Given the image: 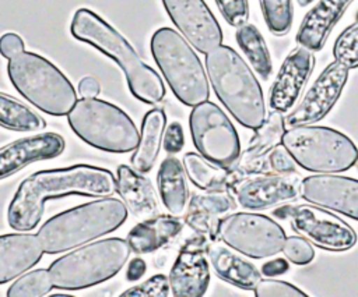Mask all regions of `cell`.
Listing matches in <instances>:
<instances>
[{
  "mask_svg": "<svg viewBox=\"0 0 358 297\" xmlns=\"http://www.w3.org/2000/svg\"><path fill=\"white\" fill-rule=\"evenodd\" d=\"M207 258L217 276L236 287L253 290L262 279L260 271L252 262L236 254L234 248L221 240L208 241Z\"/></svg>",
  "mask_w": 358,
  "mask_h": 297,
  "instance_id": "22",
  "label": "cell"
},
{
  "mask_svg": "<svg viewBox=\"0 0 358 297\" xmlns=\"http://www.w3.org/2000/svg\"><path fill=\"white\" fill-rule=\"evenodd\" d=\"M257 297H303V293L296 286L275 279H260L253 289Z\"/></svg>",
  "mask_w": 358,
  "mask_h": 297,
  "instance_id": "36",
  "label": "cell"
},
{
  "mask_svg": "<svg viewBox=\"0 0 358 297\" xmlns=\"http://www.w3.org/2000/svg\"><path fill=\"white\" fill-rule=\"evenodd\" d=\"M352 0H319L303 17L296 32V42L312 52L323 47L327 35Z\"/></svg>",
  "mask_w": 358,
  "mask_h": 297,
  "instance_id": "23",
  "label": "cell"
},
{
  "mask_svg": "<svg viewBox=\"0 0 358 297\" xmlns=\"http://www.w3.org/2000/svg\"><path fill=\"white\" fill-rule=\"evenodd\" d=\"M183 38L207 54L222 43L221 26L204 0H161Z\"/></svg>",
  "mask_w": 358,
  "mask_h": 297,
  "instance_id": "13",
  "label": "cell"
},
{
  "mask_svg": "<svg viewBox=\"0 0 358 297\" xmlns=\"http://www.w3.org/2000/svg\"><path fill=\"white\" fill-rule=\"evenodd\" d=\"M255 131V137L250 139V144L248 145L239 160V166L242 169L253 166L256 160H259L273 148L280 145L285 132V117H282L281 112L273 110L268 117L264 119L263 124Z\"/></svg>",
  "mask_w": 358,
  "mask_h": 297,
  "instance_id": "28",
  "label": "cell"
},
{
  "mask_svg": "<svg viewBox=\"0 0 358 297\" xmlns=\"http://www.w3.org/2000/svg\"><path fill=\"white\" fill-rule=\"evenodd\" d=\"M298 1V4L301 6V7H306V6H309L310 3H313V0H296Z\"/></svg>",
  "mask_w": 358,
  "mask_h": 297,
  "instance_id": "45",
  "label": "cell"
},
{
  "mask_svg": "<svg viewBox=\"0 0 358 297\" xmlns=\"http://www.w3.org/2000/svg\"><path fill=\"white\" fill-rule=\"evenodd\" d=\"M268 165L275 173H282V174H289L295 173V166L296 162L291 156V153L287 151L284 145H277L275 148L271 149L268 155Z\"/></svg>",
  "mask_w": 358,
  "mask_h": 297,
  "instance_id": "39",
  "label": "cell"
},
{
  "mask_svg": "<svg viewBox=\"0 0 358 297\" xmlns=\"http://www.w3.org/2000/svg\"><path fill=\"white\" fill-rule=\"evenodd\" d=\"M302 199L358 220V180L337 174H313L301 180Z\"/></svg>",
  "mask_w": 358,
  "mask_h": 297,
  "instance_id": "16",
  "label": "cell"
},
{
  "mask_svg": "<svg viewBox=\"0 0 358 297\" xmlns=\"http://www.w3.org/2000/svg\"><path fill=\"white\" fill-rule=\"evenodd\" d=\"M190 134L199 153L213 165L231 169L241 156V142L238 132L214 102L206 100L190 112Z\"/></svg>",
  "mask_w": 358,
  "mask_h": 297,
  "instance_id": "10",
  "label": "cell"
},
{
  "mask_svg": "<svg viewBox=\"0 0 358 297\" xmlns=\"http://www.w3.org/2000/svg\"><path fill=\"white\" fill-rule=\"evenodd\" d=\"M7 74L17 92L46 114L67 116L77 102L70 79L38 53L24 50L11 57Z\"/></svg>",
  "mask_w": 358,
  "mask_h": 297,
  "instance_id": "5",
  "label": "cell"
},
{
  "mask_svg": "<svg viewBox=\"0 0 358 297\" xmlns=\"http://www.w3.org/2000/svg\"><path fill=\"white\" fill-rule=\"evenodd\" d=\"M183 167L190 181L200 190L218 191L222 190L227 184V169L213 165L201 155H197L194 152H189L185 155Z\"/></svg>",
  "mask_w": 358,
  "mask_h": 297,
  "instance_id": "31",
  "label": "cell"
},
{
  "mask_svg": "<svg viewBox=\"0 0 358 297\" xmlns=\"http://www.w3.org/2000/svg\"><path fill=\"white\" fill-rule=\"evenodd\" d=\"M289 269V264L284 258H275L271 261H267L262 265V273L266 276H275L282 275Z\"/></svg>",
  "mask_w": 358,
  "mask_h": 297,
  "instance_id": "42",
  "label": "cell"
},
{
  "mask_svg": "<svg viewBox=\"0 0 358 297\" xmlns=\"http://www.w3.org/2000/svg\"><path fill=\"white\" fill-rule=\"evenodd\" d=\"M0 125L13 131H39L46 121L22 102L0 92Z\"/></svg>",
  "mask_w": 358,
  "mask_h": 297,
  "instance_id": "30",
  "label": "cell"
},
{
  "mask_svg": "<svg viewBox=\"0 0 358 297\" xmlns=\"http://www.w3.org/2000/svg\"><path fill=\"white\" fill-rule=\"evenodd\" d=\"M115 192L116 177L103 167L74 165L39 170L28 176L18 185L7 209V222L14 230L28 231L39 223L48 199L74 194L110 197Z\"/></svg>",
  "mask_w": 358,
  "mask_h": 297,
  "instance_id": "1",
  "label": "cell"
},
{
  "mask_svg": "<svg viewBox=\"0 0 358 297\" xmlns=\"http://www.w3.org/2000/svg\"><path fill=\"white\" fill-rule=\"evenodd\" d=\"M162 146L164 151L168 153H178L182 151L185 145V134L180 123L173 121L171 123L164 132V139H162Z\"/></svg>",
  "mask_w": 358,
  "mask_h": 297,
  "instance_id": "40",
  "label": "cell"
},
{
  "mask_svg": "<svg viewBox=\"0 0 358 297\" xmlns=\"http://www.w3.org/2000/svg\"><path fill=\"white\" fill-rule=\"evenodd\" d=\"M301 180L295 174H264L234 184L232 197L245 209L262 211L294 199L299 194Z\"/></svg>",
  "mask_w": 358,
  "mask_h": 297,
  "instance_id": "17",
  "label": "cell"
},
{
  "mask_svg": "<svg viewBox=\"0 0 358 297\" xmlns=\"http://www.w3.org/2000/svg\"><path fill=\"white\" fill-rule=\"evenodd\" d=\"M206 68L217 98L234 119L246 128H259L266 119L263 91L245 60L220 45L206 54Z\"/></svg>",
  "mask_w": 358,
  "mask_h": 297,
  "instance_id": "3",
  "label": "cell"
},
{
  "mask_svg": "<svg viewBox=\"0 0 358 297\" xmlns=\"http://www.w3.org/2000/svg\"><path fill=\"white\" fill-rule=\"evenodd\" d=\"M53 287L48 269H35L18 277L7 290L8 297H41Z\"/></svg>",
  "mask_w": 358,
  "mask_h": 297,
  "instance_id": "33",
  "label": "cell"
},
{
  "mask_svg": "<svg viewBox=\"0 0 358 297\" xmlns=\"http://www.w3.org/2000/svg\"><path fill=\"white\" fill-rule=\"evenodd\" d=\"M131 248L127 240L109 237L62 255L49 266L53 287L81 290L113 277L126 264Z\"/></svg>",
  "mask_w": 358,
  "mask_h": 297,
  "instance_id": "6",
  "label": "cell"
},
{
  "mask_svg": "<svg viewBox=\"0 0 358 297\" xmlns=\"http://www.w3.org/2000/svg\"><path fill=\"white\" fill-rule=\"evenodd\" d=\"M165 125L166 116L162 109L155 107L145 113L141 123L140 141L130 159L133 169L138 173L144 174L152 169L159 153Z\"/></svg>",
  "mask_w": 358,
  "mask_h": 297,
  "instance_id": "26",
  "label": "cell"
},
{
  "mask_svg": "<svg viewBox=\"0 0 358 297\" xmlns=\"http://www.w3.org/2000/svg\"><path fill=\"white\" fill-rule=\"evenodd\" d=\"M220 13L225 21L232 26H239L245 24L249 18V4L248 0H215Z\"/></svg>",
  "mask_w": 358,
  "mask_h": 297,
  "instance_id": "38",
  "label": "cell"
},
{
  "mask_svg": "<svg viewBox=\"0 0 358 297\" xmlns=\"http://www.w3.org/2000/svg\"><path fill=\"white\" fill-rule=\"evenodd\" d=\"M183 229V220L175 215H158L144 219L127 233V243L134 254H148L168 244Z\"/></svg>",
  "mask_w": 358,
  "mask_h": 297,
  "instance_id": "25",
  "label": "cell"
},
{
  "mask_svg": "<svg viewBox=\"0 0 358 297\" xmlns=\"http://www.w3.org/2000/svg\"><path fill=\"white\" fill-rule=\"evenodd\" d=\"M67 121L84 142L105 152H131L140 141V132L130 116L102 99H78L69 112Z\"/></svg>",
  "mask_w": 358,
  "mask_h": 297,
  "instance_id": "8",
  "label": "cell"
},
{
  "mask_svg": "<svg viewBox=\"0 0 358 297\" xmlns=\"http://www.w3.org/2000/svg\"><path fill=\"white\" fill-rule=\"evenodd\" d=\"M357 21H358V13H357Z\"/></svg>",
  "mask_w": 358,
  "mask_h": 297,
  "instance_id": "47",
  "label": "cell"
},
{
  "mask_svg": "<svg viewBox=\"0 0 358 297\" xmlns=\"http://www.w3.org/2000/svg\"><path fill=\"white\" fill-rule=\"evenodd\" d=\"M282 251H284L285 258L295 265H306L315 258L313 247L302 236L301 237L299 236L287 237Z\"/></svg>",
  "mask_w": 358,
  "mask_h": 297,
  "instance_id": "37",
  "label": "cell"
},
{
  "mask_svg": "<svg viewBox=\"0 0 358 297\" xmlns=\"http://www.w3.org/2000/svg\"><path fill=\"white\" fill-rule=\"evenodd\" d=\"M355 165H357V167H358V159H357V162H355Z\"/></svg>",
  "mask_w": 358,
  "mask_h": 297,
  "instance_id": "46",
  "label": "cell"
},
{
  "mask_svg": "<svg viewBox=\"0 0 358 297\" xmlns=\"http://www.w3.org/2000/svg\"><path fill=\"white\" fill-rule=\"evenodd\" d=\"M126 219L124 202L103 197L55 215L42 224L36 236L46 254H59L115 231Z\"/></svg>",
  "mask_w": 358,
  "mask_h": 297,
  "instance_id": "4",
  "label": "cell"
},
{
  "mask_svg": "<svg viewBox=\"0 0 358 297\" xmlns=\"http://www.w3.org/2000/svg\"><path fill=\"white\" fill-rule=\"evenodd\" d=\"M116 174V191L129 211L143 220L157 216L158 204L150 180L126 165H120Z\"/></svg>",
  "mask_w": 358,
  "mask_h": 297,
  "instance_id": "24",
  "label": "cell"
},
{
  "mask_svg": "<svg viewBox=\"0 0 358 297\" xmlns=\"http://www.w3.org/2000/svg\"><path fill=\"white\" fill-rule=\"evenodd\" d=\"M274 215L288 219L299 236L324 250L344 251L357 241L355 231L350 224L313 204L287 205L274 211Z\"/></svg>",
  "mask_w": 358,
  "mask_h": 297,
  "instance_id": "12",
  "label": "cell"
},
{
  "mask_svg": "<svg viewBox=\"0 0 358 297\" xmlns=\"http://www.w3.org/2000/svg\"><path fill=\"white\" fill-rule=\"evenodd\" d=\"M217 237L236 252L255 259L278 254L287 238L275 220L252 212L225 215L218 223Z\"/></svg>",
  "mask_w": 358,
  "mask_h": 297,
  "instance_id": "11",
  "label": "cell"
},
{
  "mask_svg": "<svg viewBox=\"0 0 358 297\" xmlns=\"http://www.w3.org/2000/svg\"><path fill=\"white\" fill-rule=\"evenodd\" d=\"M313 66V52L301 45L285 57L270 89L268 105L273 110L285 113L294 107Z\"/></svg>",
  "mask_w": 358,
  "mask_h": 297,
  "instance_id": "18",
  "label": "cell"
},
{
  "mask_svg": "<svg viewBox=\"0 0 358 297\" xmlns=\"http://www.w3.org/2000/svg\"><path fill=\"white\" fill-rule=\"evenodd\" d=\"M235 208V199L221 190L193 194L185 215V223L196 233L215 240L220 220Z\"/></svg>",
  "mask_w": 358,
  "mask_h": 297,
  "instance_id": "21",
  "label": "cell"
},
{
  "mask_svg": "<svg viewBox=\"0 0 358 297\" xmlns=\"http://www.w3.org/2000/svg\"><path fill=\"white\" fill-rule=\"evenodd\" d=\"M348 79V68L336 60L316 78L299 105L285 117V128L322 120L338 100Z\"/></svg>",
  "mask_w": 358,
  "mask_h": 297,
  "instance_id": "14",
  "label": "cell"
},
{
  "mask_svg": "<svg viewBox=\"0 0 358 297\" xmlns=\"http://www.w3.org/2000/svg\"><path fill=\"white\" fill-rule=\"evenodd\" d=\"M208 238L200 233L187 238L169 272L171 293L178 297H200L210 283L207 261Z\"/></svg>",
  "mask_w": 358,
  "mask_h": 297,
  "instance_id": "15",
  "label": "cell"
},
{
  "mask_svg": "<svg viewBox=\"0 0 358 297\" xmlns=\"http://www.w3.org/2000/svg\"><path fill=\"white\" fill-rule=\"evenodd\" d=\"M43 247L36 234L10 233L0 236V284H4L35 266Z\"/></svg>",
  "mask_w": 358,
  "mask_h": 297,
  "instance_id": "20",
  "label": "cell"
},
{
  "mask_svg": "<svg viewBox=\"0 0 358 297\" xmlns=\"http://www.w3.org/2000/svg\"><path fill=\"white\" fill-rule=\"evenodd\" d=\"M78 92L83 98H96L101 92V85L94 77H84L78 82Z\"/></svg>",
  "mask_w": 358,
  "mask_h": 297,
  "instance_id": "43",
  "label": "cell"
},
{
  "mask_svg": "<svg viewBox=\"0 0 358 297\" xmlns=\"http://www.w3.org/2000/svg\"><path fill=\"white\" fill-rule=\"evenodd\" d=\"M152 57L173 95L186 106L208 100L210 86L204 67L190 43L175 29H157L150 40Z\"/></svg>",
  "mask_w": 358,
  "mask_h": 297,
  "instance_id": "7",
  "label": "cell"
},
{
  "mask_svg": "<svg viewBox=\"0 0 358 297\" xmlns=\"http://www.w3.org/2000/svg\"><path fill=\"white\" fill-rule=\"evenodd\" d=\"M71 35L110 57L123 70L131 95L147 105H155L165 96L158 73L147 66L129 40L90 8H78L70 24Z\"/></svg>",
  "mask_w": 358,
  "mask_h": 297,
  "instance_id": "2",
  "label": "cell"
},
{
  "mask_svg": "<svg viewBox=\"0 0 358 297\" xmlns=\"http://www.w3.org/2000/svg\"><path fill=\"white\" fill-rule=\"evenodd\" d=\"M260 7L271 33L281 36L289 31L294 17L292 0H260Z\"/></svg>",
  "mask_w": 358,
  "mask_h": 297,
  "instance_id": "32",
  "label": "cell"
},
{
  "mask_svg": "<svg viewBox=\"0 0 358 297\" xmlns=\"http://www.w3.org/2000/svg\"><path fill=\"white\" fill-rule=\"evenodd\" d=\"M64 145V138L57 132H41L7 144L0 148V180L34 162L62 155Z\"/></svg>",
  "mask_w": 358,
  "mask_h": 297,
  "instance_id": "19",
  "label": "cell"
},
{
  "mask_svg": "<svg viewBox=\"0 0 358 297\" xmlns=\"http://www.w3.org/2000/svg\"><path fill=\"white\" fill-rule=\"evenodd\" d=\"M145 271H147L145 261L141 259V258H133L129 262V266H127V271H126V279L129 282H137L144 276Z\"/></svg>",
  "mask_w": 358,
  "mask_h": 297,
  "instance_id": "44",
  "label": "cell"
},
{
  "mask_svg": "<svg viewBox=\"0 0 358 297\" xmlns=\"http://www.w3.org/2000/svg\"><path fill=\"white\" fill-rule=\"evenodd\" d=\"M236 42L242 52L246 54L253 70L263 78L267 79L271 74L273 66L267 45L260 33V31L252 24H242L235 32Z\"/></svg>",
  "mask_w": 358,
  "mask_h": 297,
  "instance_id": "29",
  "label": "cell"
},
{
  "mask_svg": "<svg viewBox=\"0 0 358 297\" xmlns=\"http://www.w3.org/2000/svg\"><path fill=\"white\" fill-rule=\"evenodd\" d=\"M157 181L164 206L171 215H183L189 198L183 163L173 156L165 158L158 169Z\"/></svg>",
  "mask_w": 358,
  "mask_h": 297,
  "instance_id": "27",
  "label": "cell"
},
{
  "mask_svg": "<svg viewBox=\"0 0 358 297\" xmlns=\"http://www.w3.org/2000/svg\"><path fill=\"white\" fill-rule=\"evenodd\" d=\"M25 50V45L24 40L21 39L20 35L14 33V32H7L4 35H1L0 38V54L6 59H11L15 54L21 53Z\"/></svg>",
  "mask_w": 358,
  "mask_h": 297,
  "instance_id": "41",
  "label": "cell"
},
{
  "mask_svg": "<svg viewBox=\"0 0 358 297\" xmlns=\"http://www.w3.org/2000/svg\"><path fill=\"white\" fill-rule=\"evenodd\" d=\"M171 293L169 277L162 273H157L145 282L127 289L120 296H133V297H166Z\"/></svg>",
  "mask_w": 358,
  "mask_h": 297,
  "instance_id": "35",
  "label": "cell"
},
{
  "mask_svg": "<svg viewBox=\"0 0 358 297\" xmlns=\"http://www.w3.org/2000/svg\"><path fill=\"white\" fill-rule=\"evenodd\" d=\"M333 56L348 70L358 67V21L338 35L333 46Z\"/></svg>",
  "mask_w": 358,
  "mask_h": 297,
  "instance_id": "34",
  "label": "cell"
},
{
  "mask_svg": "<svg viewBox=\"0 0 358 297\" xmlns=\"http://www.w3.org/2000/svg\"><path fill=\"white\" fill-rule=\"evenodd\" d=\"M281 144L302 169L338 173L352 167L358 149L350 137L324 125H296L285 130Z\"/></svg>",
  "mask_w": 358,
  "mask_h": 297,
  "instance_id": "9",
  "label": "cell"
}]
</instances>
